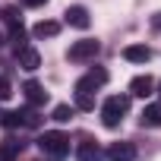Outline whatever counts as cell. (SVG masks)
Here are the masks:
<instances>
[{
    "label": "cell",
    "instance_id": "20",
    "mask_svg": "<svg viewBox=\"0 0 161 161\" xmlns=\"http://www.w3.org/2000/svg\"><path fill=\"white\" fill-rule=\"evenodd\" d=\"M47 0H25V7H44Z\"/></svg>",
    "mask_w": 161,
    "mask_h": 161
},
{
    "label": "cell",
    "instance_id": "14",
    "mask_svg": "<svg viewBox=\"0 0 161 161\" xmlns=\"http://www.w3.org/2000/svg\"><path fill=\"white\" fill-rule=\"evenodd\" d=\"M57 32H60V22H51V19H41V22H35V29H32L35 38H54Z\"/></svg>",
    "mask_w": 161,
    "mask_h": 161
},
{
    "label": "cell",
    "instance_id": "5",
    "mask_svg": "<svg viewBox=\"0 0 161 161\" xmlns=\"http://www.w3.org/2000/svg\"><path fill=\"white\" fill-rule=\"evenodd\" d=\"M104 155H108L111 161H133V158H136V145H133V142H111Z\"/></svg>",
    "mask_w": 161,
    "mask_h": 161
},
{
    "label": "cell",
    "instance_id": "11",
    "mask_svg": "<svg viewBox=\"0 0 161 161\" xmlns=\"http://www.w3.org/2000/svg\"><path fill=\"white\" fill-rule=\"evenodd\" d=\"M16 60H19V66H22V69H29V73L41 66V54H38L35 47H29V44H25L22 51H16Z\"/></svg>",
    "mask_w": 161,
    "mask_h": 161
},
{
    "label": "cell",
    "instance_id": "22",
    "mask_svg": "<svg viewBox=\"0 0 161 161\" xmlns=\"http://www.w3.org/2000/svg\"><path fill=\"white\" fill-rule=\"evenodd\" d=\"M158 95H161V86H158Z\"/></svg>",
    "mask_w": 161,
    "mask_h": 161
},
{
    "label": "cell",
    "instance_id": "4",
    "mask_svg": "<svg viewBox=\"0 0 161 161\" xmlns=\"http://www.w3.org/2000/svg\"><path fill=\"white\" fill-rule=\"evenodd\" d=\"M108 82V69H101V66H95V69H89L82 79H79V82H76V92H95V89H101Z\"/></svg>",
    "mask_w": 161,
    "mask_h": 161
},
{
    "label": "cell",
    "instance_id": "1",
    "mask_svg": "<svg viewBox=\"0 0 161 161\" xmlns=\"http://www.w3.org/2000/svg\"><path fill=\"white\" fill-rule=\"evenodd\" d=\"M38 148H41L47 158H54V161H63V158L69 155V136H66V133H57V130H51V133H41V136H38Z\"/></svg>",
    "mask_w": 161,
    "mask_h": 161
},
{
    "label": "cell",
    "instance_id": "18",
    "mask_svg": "<svg viewBox=\"0 0 161 161\" xmlns=\"http://www.w3.org/2000/svg\"><path fill=\"white\" fill-rule=\"evenodd\" d=\"M19 117H22V126H38L41 123V117L32 111V108H25V111H19Z\"/></svg>",
    "mask_w": 161,
    "mask_h": 161
},
{
    "label": "cell",
    "instance_id": "6",
    "mask_svg": "<svg viewBox=\"0 0 161 161\" xmlns=\"http://www.w3.org/2000/svg\"><path fill=\"white\" fill-rule=\"evenodd\" d=\"M63 19H66L73 29H89V25H92V16H89V10H86V7H66Z\"/></svg>",
    "mask_w": 161,
    "mask_h": 161
},
{
    "label": "cell",
    "instance_id": "10",
    "mask_svg": "<svg viewBox=\"0 0 161 161\" xmlns=\"http://www.w3.org/2000/svg\"><path fill=\"white\" fill-rule=\"evenodd\" d=\"M130 95H136V98L155 95V79H152V76H136L133 82H130Z\"/></svg>",
    "mask_w": 161,
    "mask_h": 161
},
{
    "label": "cell",
    "instance_id": "17",
    "mask_svg": "<svg viewBox=\"0 0 161 161\" xmlns=\"http://www.w3.org/2000/svg\"><path fill=\"white\" fill-rule=\"evenodd\" d=\"M51 117H54V120H57V123H66V120H69V117H73V108H69V104H57V108H54V114H51Z\"/></svg>",
    "mask_w": 161,
    "mask_h": 161
},
{
    "label": "cell",
    "instance_id": "3",
    "mask_svg": "<svg viewBox=\"0 0 161 161\" xmlns=\"http://www.w3.org/2000/svg\"><path fill=\"white\" fill-rule=\"evenodd\" d=\"M98 54H101V44H98L95 38H82V41L69 44V51H66V57H69L73 63H89V60H95Z\"/></svg>",
    "mask_w": 161,
    "mask_h": 161
},
{
    "label": "cell",
    "instance_id": "19",
    "mask_svg": "<svg viewBox=\"0 0 161 161\" xmlns=\"http://www.w3.org/2000/svg\"><path fill=\"white\" fill-rule=\"evenodd\" d=\"M13 95V86H10V79L7 76H0V101H7Z\"/></svg>",
    "mask_w": 161,
    "mask_h": 161
},
{
    "label": "cell",
    "instance_id": "12",
    "mask_svg": "<svg viewBox=\"0 0 161 161\" xmlns=\"http://www.w3.org/2000/svg\"><path fill=\"white\" fill-rule=\"evenodd\" d=\"M142 126H161V101L158 104H145V111L139 114Z\"/></svg>",
    "mask_w": 161,
    "mask_h": 161
},
{
    "label": "cell",
    "instance_id": "16",
    "mask_svg": "<svg viewBox=\"0 0 161 161\" xmlns=\"http://www.w3.org/2000/svg\"><path fill=\"white\" fill-rule=\"evenodd\" d=\"M76 108H79V111H92V108H95V98H92L89 92H76Z\"/></svg>",
    "mask_w": 161,
    "mask_h": 161
},
{
    "label": "cell",
    "instance_id": "15",
    "mask_svg": "<svg viewBox=\"0 0 161 161\" xmlns=\"http://www.w3.org/2000/svg\"><path fill=\"white\" fill-rule=\"evenodd\" d=\"M0 126H7V130H19V126H22L19 111H0Z\"/></svg>",
    "mask_w": 161,
    "mask_h": 161
},
{
    "label": "cell",
    "instance_id": "9",
    "mask_svg": "<svg viewBox=\"0 0 161 161\" xmlns=\"http://www.w3.org/2000/svg\"><path fill=\"white\" fill-rule=\"evenodd\" d=\"M123 60H130V63H148L152 60V47L148 44H126L123 47Z\"/></svg>",
    "mask_w": 161,
    "mask_h": 161
},
{
    "label": "cell",
    "instance_id": "2",
    "mask_svg": "<svg viewBox=\"0 0 161 161\" xmlns=\"http://www.w3.org/2000/svg\"><path fill=\"white\" fill-rule=\"evenodd\" d=\"M126 111H130V95H111L104 101V108H101V123L108 130H114V126H120Z\"/></svg>",
    "mask_w": 161,
    "mask_h": 161
},
{
    "label": "cell",
    "instance_id": "21",
    "mask_svg": "<svg viewBox=\"0 0 161 161\" xmlns=\"http://www.w3.org/2000/svg\"><path fill=\"white\" fill-rule=\"evenodd\" d=\"M0 44H3V35H0Z\"/></svg>",
    "mask_w": 161,
    "mask_h": 161
},
{
    "label": "cell",
    "instance_id": "8",
    "mask_svg": "<svg viewBox=\"0 0 161 161\" xmlns=\"http://www.w3.org/2000/svg\"><path fill=\"white\" fill-rule=\"evenodd\" d=\"M76 158H79V161H101L104 155H101V148H98V142L86 136L82 142H79V148H76Z\"/></svg>",
    "mask_w": 161,
    "mask_h": 161
},
{
    "label": "cell",
    "instance_id": "13",
    "mask_svg": "<svg viewBox=\"0 0 161 161\" xmlns=\"http://www.w3.org/2000/svg\"><path fill=\"white\" fill-rule=\"evenodd\" d=\"M19 152H22V142H16V139H3L0 142V161H16Z\"/></svg>",
    "mask_w": 161,
    "mask_h": 161
},
{
    "label": "cell",
    "instance_id": "7",
    "mask_svg": "<svg viewBox=\"0 0 161 161\" xmlns=\"http://www.w3.org/2000/svg\"><path fill=\"white\" fill-rule=\"evenodd\" d=\"M22 95H25V101H29L32 108H38V104H44V101H47L44 86H41V82H35V79H29V82L22 86Z\"/></svg>",
    "mask_w": 161,
    "mask_h": 161
}]
</instances>
